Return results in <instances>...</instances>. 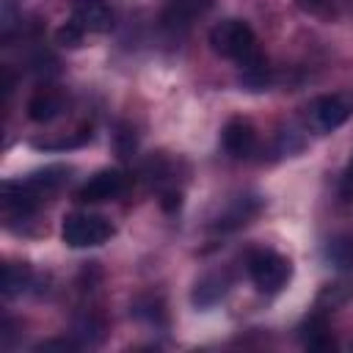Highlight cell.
Wrapping results in <instances>:
<instances>
[{
    "mask_svg": "<svg viewBox=\"0 0 353 353\" xmlns=\"http://www.w3.org/2000/svg\"><path fill=\"white\" fill-rule=\"evenodd\" d=\"M210 47L218 55L234 61L243 72L245 69H256V66H268V58L262 55L251 25L243 22V19H223V22H218L210 30Z\"/></svg>",
    "mask_w": 353,
    "mask_h": 353,
    "instance_id": "obj_1",
    "label": "cell"
},
{
    "mask_svg": "<svg viewBox=\"0 0 353 353\" xmlns=\"http://www.w3.org/2000/svg\"><path fill=\"white\" fill-rule=\"evenodd\" d=\"M113 223L102 215H91V212H72L63 218L61 223V237L66 245L72 248H94L102 245L113 237Z\"/></svg>",
    "mask_w": 353,
    "mask_h": 353,
    "instance_id": "obj_2",
    "label": "cell"
},
{
    "mask_svg": "<svg viewBox=\"0 0 353 353\" xmlns=\"http://www.w3.org/2000/svg\"><path fill=\"white\" fill-rule=\"evenodd\" d=\"M248 276L251 281L256 284L259 292H279L290 276H292V265L287 256L276 254V251H268V248H259V251H251L248 254Z\"/></svg>",
    "mask_w": 353,
    "mask_h": 353,
    "instance_id": "obj_3",
    "label": "cell"
},
{
    "mask_svg": "<svg viewBox=\"0 0 353 353\" xmlns=\"http://www.w3.org/2000/svg\"><path fill=\"white\" fill-rule=\"evenodd\" d=\"M350 113H353V102L345 94H323L309 105L312 124L323 132H331L339 124H345L350 119Z\"/></svg>",
    "mask_w": 353,
    "mask_h": 353,
    "instance_id": "obj_4",
    "label": "cell"
},
{
    "mask_svg": "<svg viewBox=\"0 0 353 353\" xmlns=\"http://www.w3.org/2000/svg\"><path fill=\"white\" fill-rule=\"evenodd\" d=\"M124 190H127V176L119 168H102L77 190V201H83V204H102V201L119 199Z\"/></svg>",
    "mask_w": 353,
    "mask_h": 353,
    "instance_id": "obj_5",
    "label": "cell"
},
{
    "mask_svg": "<svg viewBox=\"0 0 353 353\" xmlns=\"http://www.w3.org/2000/svg\"><path fill=\"white\" fill-rule=\"evenodd\" d=\"M85 33H105L113 28V14L105 0H72V17Z\"/></svg>",
    "mask_w": 353,
    "mask_h": 353,
    "instance_id": "obj_6",
    "label": "cell"
},
{
    "mask_svg": "<svg viewBox=\"0 0 353 353\" xmlns=\"http://www.w3.org/2000/svg\"><path fill=\"white\" fill-rule=\"evenodd\" d=\"M221 143L232 157H251L256 149V130L248 119H232L221 132Z\"/></svg>",
    "mask_w": 353,
    "mask_h": 353,
    "instance_id": "obj_7",
    "label": "cell"
},
{
    "mask_svg": "<svg viewBox=\"0 0 353 353\" xmlns=\"http://www.w3.org/2000/svg\"><path fill=\"white\" fill-rule=\"evenodd\" d=\"M262 210V201L256 199V196H237V199H232L226 207H223V212L215 218V229H223V232H229V229H240V226H245L256 212Z\"/></svg>",
    "mask_w": 353,
    "mask_h": 353,
    "instance_id": "obj_8",
    "label": "cell"
},
{
    "mask_svg": "<svg viewBox=\"0 0 353 353\" xmlns=\"http://www.w3.org/2000/svg\"><path fill=\"white\" fill-rule=\"evenodd\" d=\"M61 110H63V94L55 91V88H50V85L39 88L28 99V119L36 121V124H47V121L58 119Z\"/></svg>",
    "mask_w": 353,
    "mask_h": 353,
    "instance_id": "obj_9",
    "label": "cell"
},
{
    "mask_svg": "<svg viewBox=\"0 0 353 353\" xmlns=\"http://www.w3.org/2000/svg\"><path fill=\"white\" fill-rule=\"evenodd\" d=\"M207 8H210V0H168L163 11V25L171 30H185Z\"/></svg>",
    "mask_w": 353,
    "mask_h": 353,
    "instance_id": "obj_10",
    "label": "cell"
},
{
    "mask_svg": "<svg viewBox=\"0 0 353 353\" xmlns=\"http://www.w3.org/2000/svg\"><path fill=\"white\" fill-rule=\"evenodd\" d=\"M226 290H229V276L226 273H207V276H201L199 281H196V287H193V303L196 306H212V303H218L223 295H226Z\"/></svg>",
    "mask_w": 353,
    "mask_h": 353,
    "instance_id": "obj_11",
    "label": "cell"
},
{
    "mask_svg": "<svg viewBox=\"0 0 353 353\" xmlns=\"http://www.w3.org/2000/svg\"><path fill=\"white\" fill-rule=\"evenodd\" d=\"M66 179H69V168H66V165H47V168H41V171H33L30 176H25V182H28L41 199H47V196H52L55 190H61V188L66 185Z\"/></svg>",
    "mask_w": 353,
    "mask_h": 353,
    "instance_id": "obj_12",
    "label": "cell"
},
{
    "mask_svg": "<svg viewBox=\"0 0 353 353\" xmlns=\"http://www.w3.org/2000/svg\"><path fill=\"white\" fill-rule=\"evenodd\" d=\"M298 331H301V342H303L306 347H334V336H331L328 323H325L323 314L306 317Z\"/></svg>",
    "mask_w": 353,
    "mask_h": 353,
    "instance_id": "obj_13",
    "label": "cell"
},
{
    "mask_svg": "<svg viewBox=\"0 0 353 353\" xmlns=\"http://www.w3.org/2000/svg\"><path fill=\"white\" fill-rule=\"evenodd\" d=\"M3 295H17L30 284V268L25 262H6L3 265Z\"/></svg>",
    "mask_w": 353,
    "mask_h": 353,
    "instance_id": "obj_14",
    "label": "cell"
},
{
    "mask_svg": "<svg viewBox=\"0 0 353 353\" xmlns=\"http://www.w3.org/2000/svg\"><path fill=\"white\" fill-rule=\"evenodd\" d=\"M328 259L339 268H353V237H339L328 245Z\"/></svg>",
    "mask_w": 353,
    "mask_h": 353,
    "instance_id": "obj_15",
    "label": "cell"
},
{
    "mask_svg": "<svg viewBox=\"0 0 353 353\" xmlns=\"http://www.w3.org/2000/svg\"><path fill=\"white\" fill-rule=\"evenodd\" d=\"M132 314H135V317H141V320H149V323H163V320H165L163 303H160V301H154V298H141V301H135Z\"/></svg>",
    "mask_w": 353,
    "mask_h": 353,
    "instance_id": "obj_16",
    "label": "cell"
},
{
    "mask_svg": "<svg viewBox=\"0 0 353 353\" xmlns=\"http://www.w3.org/2000/svg\"><path fill=\"white\" fill-rule=\"evenodd\" d=\"M83 39H85V30H83L80 25H74L72 19H69L66 25H61V28H58V33H55V41H58L61 47H69V50L80 47V44H83Z\"/></svg>",
    "mask_w": 353,
    "mask_h": 353,
    "instance_id": "obj_17",
    "label": "cell"
},
{
    "mask_svg": "<svg viewBox=\"0 0 353 353\" xmlns=\"http://www.w3.org/2000/svg\"><path fill=\"white\" fill-rule=\"evenodd\" d=\"M91 138V130H83L80 135H74V138H63V141H44V143H36L39 149H72V146H80V143H85Z\"/></svg>",
    "mask_w": 353,
    "mask_h": 353,
    "instance_id": "obj_18",
    "label": "cell"
},
{
    "mask_svg": "<svg viewBox=\"0 0 353 353\" xmlns=\"http://www.w3.org/2000/svg\"><path fill=\"white\" fill-rule=\"evenodd\" d=\"M74 347H80V345L72 339H50V342H41L36 350H74Z\"/></svg>",
    "mask_w": 353,
    "mask_h": 353,
    "instance_id": "obj_19",
    "label": "cell"
},
{
    "mask_svg": "<svg viewBox=\"0 0 353 353\" xmlns=\"http://www.w3.org/2000/svg\"><path fill=\"white\" fill-rule=\"evenodd\" d=\"M160 204H163V210H165V212H174V210H179V204H182V196H179V190H165V193H163V199H160Z\"/></svg>",
    "mask_w": 353,
    "mask_h": 353,
    "instance_id": "obj_20",
    "label": "cell"
},
{
    "mask_svg": "<svg viewBox=\"0 0 353 353\" xmlns=\"http://www.w3.org/2000/svg\"><path fill=\"white\" fill-rule=\"evenodd\" d=\"M342 196L347 201H353V157H350V163H347V168L342 174Z\"/></svg>",
    "mask_w": 353,
    "mask_h": 353,
    "instance_id": "obj_21",
    "label": "cell"
},
{
    "mask_svg": "<svg viewBox=\"0 0 353 353\" xmlns=\"http://www.w3.org/2000/svg\"><path fill=\"white\" fill-rule=\"evenodd\" d=\"M301 3V8H306V11H320L323 6H325V0H298Z\"/></svg>",
    "mask_w": 353,
    "mask_h": 353,
    "instance_id": "obj_22",
    "label": "cell"
}]
</instances>
